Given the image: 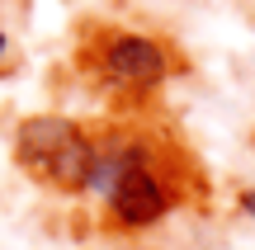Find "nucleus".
<instances>
[{"label": "nucleus", "mask_w": 255, "mask_h": 250, "mask_svg": "<svg viewBox=\"0 0 255 250\" xmlns=\"http://www.w3.org/2000/svg\"><path fill=\"white\" fill-rule=\"evenodd\" d=\"M19 161L33 170L38 179L57 189L90 184L95 175V151L85 147V137L62 118H33L19 128Z\"/></svg>", "instance_id": "f257e3e1"}, {"label": "nucleus", "mask_w": 255, "mask_h": 250, "mask_svg": "<svg viewBox=\"0 0 255 250\" xmlns=\"http://www.w3.org/2000/svg\"><path fill=\"white\" fill-rule=\"evenodd\" d=\"M104 189L114 194V213H119L128 227L156 222V217L165 213V203H170V198H165V189H161V179L146 175L142 166H114Z\"/></svg>", "instance_id": "f03ea898"}, {"label": "nucleus", "mask_w": 255, "mask_h": 250, "mask_svg": "<svg viewBox=\"0 0 255 250\" xmlns=\"http://www.w3.org/2000/svg\"><path fill=\"white\" fill-rule=\"evenodd\" d=\"M109 71L123 76V81H161L165 57L156 52L146 38H114V47H109Z\"/></svg>", "instance_id": "7ed1b4c3"}, {"label": "nucleus", "mask_w": 255, "mask_h": 250, "mask_svg": "<svg viewBox=\"0 0 255 250\" xmlns=\"http://www.w3.org/2000/svg\"><path fill=\"white\" fill-rule=\"evenodd\" d=\"M246 208H251V213H255V194H246Z\"/></svg>", "instance_id": "20e7f679"}, {"label": "nucleus", "mask_w": 255, "mask_h": 250, "mask_svg": "<svg viewBox=\"0 0 255 250\" xmlns=\"http://www.w3.org/2000/svg\"><path fill=\"white\" fill-rule=\"evenodd\" d=\"M0 52H5V38H0Z\"/></svg>", "instance_id": "39448f33"}]
</instances>
